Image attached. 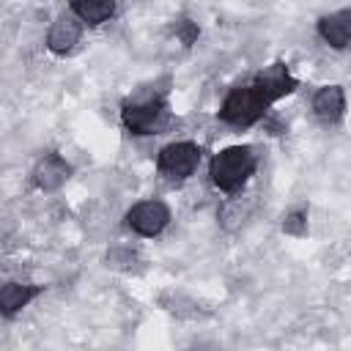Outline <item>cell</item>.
Returning <instances> with one entry per match:
<instances>
[{
    "mask_svg": "<svg viewBox=\"0 0 351 351\" xmlns=\"http://www.w3.org/2000/svg\"><path fill=\"white\" fill-rule=\"evenodd\" d=\"M121 118L132 134H162L170 126L167 104L154 90H143L134 99H129L121 110Z\"/></svg>",
    "mask_w": 351,
    "mask_h": 351,
    "instance_id": "cell-1",
    "label": "cell"
},
{
    "mask_svg": "<svg viewBox=\"0 0 351 351\" xmlns=\"http://www.w3.org/2000/svg\"><path fill=\"white\" fill-rule=\"evenodd\" d=\"M255 170V154L250 145H230L225 151H219L214 159H211V167H208V176L214 181L217 189L222 192H239L247 178L252 176Z\"/></svg>",
    "mask_w": 351,
    "mask_h": 351,
    "instance_id": "cell-2",
    "label": "cell"
},
{
    "mask_svg": "<svg viewBox=\"0 0 351 351\" xmlns=\"http://www.w3.org/2000/svg\"><path fill=\"white\" fill-rule=\"evenodd\" d=\"M266 107H269V101L258 93V88L247 85V88H233L225 96L219 115H222V121H228L233 126H250V123L263 118Z\"/></svg>",
    "mask_w": 351,
    "mask_h": 351,
    "instance_id": "cell-3",
    "label": "cell"
},
{
    "mask_svg": "<svg viewBox=\"0 0 351 351\" xmlns=\"http://www.w3.org/2000/svg\"><path fill=\"white\" fill-rule=\"evenodd\" d=\"M200 162V148L195 143H170L159 151V173L170 181H184L195 173Z\"/></svg>",
    "mask_w": 351,
    "mask_h": 351,
    "instance_id": "cell-4",
    "label": "cell"
},
{
    "mask_svg": "<svg viewBox=\"0 0 351 351\" xmlns=\"http://www.w3.org/2000/svg\"><path fill=\"white\" fill-rule=\"evenodd\" d=\"M170 222V208L162 200H140L129 208L126 225L140 236H159Z\"/></svg>",
    "mask_w": 351,
    "mask_h": 351,
    "instance_id": "cell-5",
    "label": "cell"
},
{
    "mask_svg": "<svg viewBox=\"0 0 351 351\" xmlns=\"http://www.w3.org/2000/svg\"><path fill=\"white\" fill-rule=\"evenodd\" d=\"M255 88H258V93L271 104V101L288 96V93L296 88V80L291 77V71H288L285 63H271V66H266V69L258 74Z\"/></svg>",
    "mask_w": 351,
    "mask_h": 351,
    "instance_id": "cell-6",
    "label": "cell"
},
{
    "mask_svg": "<svg viewBox=\"0 0 351 351\" xmlns=\"http://www.w3.org/2000/svg\"><path fill=\"white\" fill-rule=\"evenodd\" d=\"M80 33H82L80 19H77L71 11H69V14H60V16L52 22L49 33H47V47H49L55 55H66V52H71L74 44L80 41Z\"/></svg>",
    "mask_w": 351,
    "mask_h": 351,
    "instance_id": "cell-7",
    "label": "cell"
},
{
    "mask_svg": "<svg viewBox=\"0 0 351 351\" xmlns=\"http://www.w3.org/2000/svg\"><path fill=\"white\" fill-rule=\"evenodd\" d=\"M318 36L335 47V49H343L351 44V8H340L335 14H326L321 16L318 22Z\"/></svg>",
    "mask_w": 351,
    "mask_h": 351,
    "instance_id": "cell-8",
    "label": "cell"
},
{
    "mask_svg": "<svg viewBox=\"0 0 351 351\" xmlns=\"http://www.w3.org/2000/svg\"><path fill=\"white\" fill-rule=\"evenodd\" d=\"M69 173H71V167L66 165V159H63L60 154H47V156L36 165V170H33V181H36L38 189L52 192V189H60V186L66 184Z\"/></svg>",
    "mask_w": 351,
    "mask_h": 351,
    "instance_id": "cell-9",
    "label": "cell"
},
{
    "mask_svg": "<svg viewBox=\"0 0 351 351\" xmlns=\"http://www.w3.org/2000/svg\"><path fill=\"white\" fill-rule=\"evenodd\" d=\"M346 110V93L340 85H324L315 90L313 96V112L324 121V123H335L343 118Z\"/></svg>",
    "mask_w": 351,
    "mask_h": 351,
    "instance_id": "cell-10",
    "label": "cell"
},
{
    "mask_svg": "<svg viewBox=\"0 0 351 351\" xmlns=\"http://www.w3.org/2000/svg\"><path fill=\"white\" fill-rule=\"evenodd\" d=\"M41 288L38 285H22V282H5L3 291H0V307L5 315H14L16 310L27 307V302L33 296H38Z\"/></svg>",
    "mask_w": 351,
    "mask_h": 351,
    "instance_id": "cell-11",
    "label": "cell"
},
{
    "mask_svg": "<svg viewBox=\"0 0 351 351\" xmlns=\"http://www.w3.org/2000/svg\"><path fill=\"white\" fill-rule=\"evenodd\" d=\"M69 11H71L80 22L101 25V22H107V19L115 14V3H107V0H77V3L69 5Z\"/></svg>",
    "mask_w": 351,
    "mask_h": 351,
    "instance_id": "cell-12",
    "label": "cell"
},
{
    "mask_svg": "<svg viewBox=\"0 0 351 351\" xmlns=\"http://www.w3.org/2000/svg\"><path fill=\"white\" fill-rule=\"evenodd\" d=\"M250 214V206L244 208L241 206V200L239 197H233L230 203H225V208H222V222H225V228H236L239 222H244V217Z\"/></svg>",
    "mask_w": 351,
    "mask_h": 351,
    "instance_id": "cell-13",
    "label": "cell"
},
{
    "mask_svg": "<svg viewBox=\"0 0 351 351\" xmlns=\"http://www.w3.org/2000/svg\"><path fill=\"white\" fill-rule=\"evenodd\" d=\"M304 217H307L304 211H291L285 217V222H282V230L285 233H293V236H304L307 233V219Z\"/></svg>",
    "mask_w": 351,
    "mask_h": 351,
    "instance_id": "cell-14",
    "label": "cell"
},
{
    "mask_svg": "<svg viewBox=\"0 0 351 351\" xmlns=\"http://www.w3.org/2000/svg\"><path fill=\"white\" fill-rule=\"evenodd\" d=\"M189 351H217V346L214 343H195Z\"/></svg>",
    "mask_w": 351,
    "mask_h": 351,
    "instance_id": "cell-15",
    "label": "cell"
}]
</instances>
